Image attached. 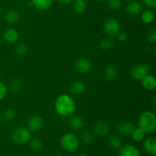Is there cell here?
Returning <instances> with one entry per match:
<instances>
[{
	"label": "cell",
	"mask_w": 156,
	"mask_h": 156,
	"mask_svg": "<svg viewBox=\"0 0 156 156\" xmlns=\"http://www.w3.org/2000/svg\"><path fill=\"white\" fill-rule=\"evenodd\" d=\"M55 111L60 117H71L76 111V105L73 98L69 94H61L55 101Z\"/></svg>",
	"instance_id": "6da1fadb"
},
{
	"label": "cell",
	"mask_w": 156,
	"mask_h": 156,
	"mask_svg": "<svg viewBox=\"0 0 156 156\" xmlns=\"http://www.w3.org/2000/svg\"><path fill=\"white\" fill-rule=\"evenodd\" d=\"M139 127L146 133H152L156 129V116L152 111H145L139 118Z\"/></svg>",
	"instance_id": "7a4b0ae2"
},
{
	"label": "cell",
	"mask_w": 156,
	"mask_h": 156,
	"mask_svg": "<svg viewBox=\"0 0 156 156\" xmlns=\"http://www.w3.org/2000/svg\"><path fill=\"white\" fill-rule=\"evenodd\" d=\"M60 145L66 152H75L79 148V139L73 133H66L61 137Z\"/></svg>",
	"instance_id": "3957f363"
},
{
	"label": "cell",
	"mask_w": 156,
	"mask_h": 156,
	"mask_svg": "<svg viewBox=\"0 0 156 156\" xmlns=\"http://www.w3.org/2000/svg\"><path fill=\"white\" fill-rule=\"evenodd\" d=\"M31 138V133L25 127H18L12 132V140L15 143L22 145L27 143Z\"/></svg>",
	"instance_id": "277c9868"
},
{
	"label": "cell",
	"mask_w": 156,
	"mask_h": 156,
	"mask_svg": "<svg viewBox=\"0 0 156 156\" xmlns=\"http://www.w3.org/2000/svg\"><path fill=\"white\" fill-rule=\"evenodd\" d=\"M150 71L149 65L146 63H141L135 65L131 68L130 75L135 80H142Z\"/></svg>",
	"instance_id": "5b68a950"
},
{
	"label": "cell",
	"mask_w": 156,
	"mask_h": 156,
	"mask_svg": "<svg viewBox=\"0 0 156 156\" xmlns=\"http://www.w3.org/2000/svg\"><path fill=\"white\" fill-rule=\"evenodd\" d=\"M104 30L108 36L116 37L120 30V23L116 18H108L104 24Z\"/></svg>",
	"instance_id": "8992f818"
},
{
	"label": "cell",
	"mask_w": 156,
	"mask_h": 156,
	"mask_svg": "<svg viewBox=\"0 0 156 156\" xmlns=\"http://www.w3.org/2000/svg\"><path fill=\"white\" fill-rule=\"evenodd\" d=\"M74 67L75 69L79 73L86 74L91 71V68H92V63L88 58L82 57L76 61Z\"/></svg>",
	"instance_id": "52a82bcc"
},
{
	"label": "cell",
	"mask_w": 156,
	"mask_h": 156,
	"mask_svg": "<svg viewBox=\"0 0 156 156\" xmlns=\"http://www.w3.org/2000/svg\"><path fill=\"white\" fill-rule=\"evenodd\" d=\"M27 126L30 131L37 132L42 129L44 126V120L41 116L33 115L30 117L27 122Z\"/></svg>",
	"instance_id": "ba28073f"
},
{
	"label": "cell",
	"mask_w": 156,
	"mask_h": 156,
	"mask_svg": "<svg viewBox=\"0 0 156 156\" xmlns=\"http://www.w3.org/2000/svg\"><path fill=\"white\" fill-rule=\"evenodd\" d=\"M143 5L136 1H131L128 2L126 6V12L131 16H136L143 12Z\"/></svg>",
	"instance_id": "9c48e42d"
},
{
	"label": "cell",
	"mask_w": 156,
	"mask_h": 156,
	"mask_svg": "<svg viewBox=\"0 0 156 156\" xmlns=\"http://www.w3.org/2000/svg\"><path fill=\"white\" fill-rule=\"evenodd\" d=\"M135 128V125L131 122H123L117 126V132L121 136H129Z\"/></svg>",
	"instance_id": "30bf717a"
},
{
	"label": "cell",
	"mask_w": 156,
	"mask_h": 156,
	"mask_svg": "<svg viewBox=\"0 0 156 156\" xmlns=\"http://www.w3.org/2000/svg\"><path fill=\"white\" fill-rule=\"evenodd\" d=\"M119 156H140V152L136 146L127 144L120 149Z\"/></svg>",
	"instance_id": "8fae6325"
},
{
	"label": "cell",
	"mask_w": 156,
	"mask_h": 156,
	"mask_svg": "<svg viewBox=\"0 0 156 156\" xmlns=\"http://www.w3.org/2000/svg\"><path fill=\"white\" fill-rule=\"evenodd\" d=\"M3 37L6 42L9 44H15L19 39L18 32L14 28H7L3 33Z\"/></svg>",
	"instance_id": "7c38bea8"
},
{
	"label": "cell",
	"mask_w": 156,
	"mask_h": 156,
	"mask_svg": "<svg viewBox=\"0 0 156 156\" xmlns=\"http://www.w3.org/2000/svg\"><path fill=\"white\" fill-rule=\"evenodd\" d=\"M142 85L148 91H152L156 87V79L153 75L148 74L142 79Z\"/></svg>",
	"instance_id": "4fadbf2b"
},
{
	"label": "cell",
	"mask_w": 156,
	"mask_h": 156,
	"mask_svg": "<svg viewBox=\"0 0 156 156\" xmlns=\"http://www.w3.org/2000/svg\"><path fill=\"white\" fill-rule=\"evenodd\" d=\"M144 148L149 155L155 156L156 155V140L155 137H149L144 142Z\"/></svg>",
	"instance_id": "5bb4252c"
},
{
	"label": "cell",
	"mask_w": 156,
	"mask_h": 156,
	"mask_svg": "<svg viewBox=\"0 0 156 156\" xmlns=\"http://www.w3.org/2000/svg\"><path fill=\"white\" fill-rule=\"evenodd\" d=\"M86 87L85 83L82 81H76L70 86V91L73 94L76 96L81 95L85 91Z\"/></svg>",
	"instance_id": "9a60e30c"
},
{
	"label": "cell",
	"mask_w": 156,
	"mask_h": 156,
	"mask_svg": "<svg viewBox=\"0 0 156 156\" xmlns=\"http://www.w3.org/2000/svg\"><path fill=\"white\" fill-rule=\"evenodd\" d=\"M54 0H31L32 5L38 10H47L53 4Z\"/></svg>",
	"instance_id": "2e32d148"
},
{
	"label": "cell",
	"mask_w": 156,
	"mask_h": 156,
	"mask_svg": "<svg viewBox=\"0 0 156 156\" xmlns=\"http://www.w3.org/2000/svg\"><path fill=\"white\" fill-rule=\"evenodd\" d=\"M109 130V125L105 122H99L94 127V133L98 136H104L108 133Z\"/></svg>",
	"instance_id": "e0dca14e"
},
{
	"label": "cell",
	"mask_w": 156,
	"mask_h": 156,
	"mask_svg": "<svg viewBox=\"0 0 156 156\" xmlns=\"http://www.w3.org/2000/svg\"><path fill=\"white\" fill-rule=\"evenodd\" d=\"M69 124L72 129H75V130H79L84 127L85 122L82 117H79V116H73L69 120Z\"/></svg>",
	"instance_id": "ac0fdd59"
},
{
	"label": "cell",
	"mask_w": 156,
	"mask_h": 156,
	"mask_svg": "<svg viewBox=\"0 0 156 156\" xmlns=\"http://www.w3.org/2000/svg\"><path fill=\"white\" fill-rule=\"evenodd\" d=\"M118 76V69L114 65L108 66L105 72V77L108 81H114L117 79Z\"/></svg>",
	"instance_id": "d6986e66"
},
{
	"label": "cell",
	"mask_w": 156,
	"mask_h": 156,
	"mask_svg": "<svg viewBox=\"0 0 156 156\" xmlns=\"http://www.w3.org/2000/svg\"><path fill=\"white\" fill-rule=\"evenodd\" d=\"M73 9L76 13H84L86 10V2L85 0H73Z\"/></svg>",
	"instance_id": "ffe728a7"
},
{
	"label": "cell",
	"mask_w": 156,
	"mask_h": 156,
	"mask_svg": "<svg viewBox=\"0 0 156 156\" xmlns=\"http://www.w3.org/2000/svg\"><path fill=\"white\" fill-rule=\"evenodd\" d=\"M18 19H19V14L18 13V12L15 10L9 11L5 14V21L8 24L16 23L18 21Z\"/></svg>",
	"instance_id": "44dd1931"
},
{
	"label": "cell",
	"mask_w": 156,
	"mask_h": 156,
	"mask_svg": "<svg viewBox=\"0 0 156 156\" xmlns=\"http://www.w3.org/2000/svg\"><path fill=\"white\" fill-rule=\"evenodd\" d=\"M131 136L132 139L135 142H141L144 140L145 135H146V133L141 129V128H134V129L133 130V132L131 133Z\"/></svg>",
	"instance_id": "7402d4cb"
},
{
	"label": "cell",
	"mask_w": 156,
	"mask_h": 156,
	"mask_svg": "<svg viewBox=\"0 0 156 156\" xmlns=\"http://www.w3.org/2000/svg\"><path fill=\"white\" fill-rule=\"evenodd\" d=\"M155 19V15L150 10H145L141 12V20L145 24H151Z\"/></svg>",
	"instance_id": "603a6c76"
},
{
	"label": "cell",
	"mask_w": 156,
	"mask_h": 156,
	"mask_svg": "<svg viewBox=\"0 0 156 156\" xmlns=\"http://www.w3.org/2000/svg\"><path fill=\"white\" fill-rule=\"evenodd\" d=\"M115 45V42L114 40L111 37H107L102 40L100 43L101 49L104 50H110L113 49V47Z\"/></svg>",
	"instance_id": "cb8c5ba5"
},
{
	"label": "cell",
	"mask_w": 156,
	"mask_h": 156,
	"mask_svg": "<svg viewBox=\"0 0 156 156\" xmlns=\"http://www.w3.org/2000/svg\"><path fill=\"white\" fill-rule=\"evenodd\" d=\"M30 148L34 152H41L43 149V143L39 138H33L30 143Z\"/></svg>",
	"instance_id": "d4e9b609"
},
{
	"label": "cell",
	"mask_w": 156,
	"mask_h": 156,
	"mask_svg": "<svg viewBox=\"0 0 156 156\" xmlns=\"http://www.w3.org/2000/svg\"><path fill=\"white\" fill-rule=\"evenodd\" d=\"M109 145L114 149H118L121 147V140L117 136H111L109 138Z\"/></svg>",
	"instance_id": "484cf974"
},
{
	"label": "cell",
	"mask_w": 156,
	"mask_h": 156,
	"mask_svg": "<svg viewBox=\"0 0 156 156\" xmlns=\"http://www.w3.org/2000/svg\"><path fill=\"white\" fill-rule=\"evenodd\" d=\"M123 1L122 0H108V5L111 10L117 11L122 7Z\"/></svg>",
	"instance_id": "4316f807"
},
{
	"label": "cell",
	"mask_w": 156,
	"mask_h": 156,
	"mask_svg": "<svg viewBox=\"0 0 156 156\" xmlns=\"http://www.w3.org/2000/svg\"><path fill=\"white\" fill-rule=\"evenodd\" d=\"M27 46L24 43H20L15 47V53L19 56H23L27 53Z\"/></svg>",
	"instance_id": "83f0119b"
},
{
	"label": "cell",
	"mask_w": 156,
	"mask_h": 156,
	"mask_svg": "<svg viewBox=\"0 0 156 156\" xmlns=\"http://www.w3.org/2000/svg\"><path fill=\"white\" fill-rule=\"evenodd\" d=\"M82 141L85 144H91L94 141V136L88 131H85L81 134Z\"/></svg>",
	"instance_id": "f1b7e54d"
},
{
	"label": "cell",
	"mask_w": 156,
	"mask_h": 156,
	"mask_svg": "<svg viewBox=\"0 0 156 156\" xmlns=\"http://www.w3.org/2000/svg\"><path fill=\"white\" fill-rule=\"evenodd\" d=\"M15 116H16L15 111L12 108H9V109L6 110L4 112V114H3V117H4L5 120L6 121H12L15 119Z\"/></svg>",
	"instance_id": "f546056e"
},
{
	"label": "cell",
	"mask_w": 156,
	"mask_h": 156,
	"mask_svg": "<svg viewBox=\"0 0 156 156\" xmlns=\"http://www.w3.org/2000/svg\"><path fill=\"white\" fill-rule=\"evenodd\" d=\"M22 87V83H21V81L18 79H14L12 82V84H11V89H12V91L14 92H16V91H18Z\"/></svg>",
	"instance_id": "4dcf8cb0"
},
{
	"label": "cell",
	"mask_w": 156,
	"mask_h": 156,
	"mask_svg": "<svg viewBox=\"0 0 156 156\" xmlns=\"http://www.w3.org/2000/svg\"><path fill=\"white\" fill-rule=\"evenodd\" d=\"M147 38L148 41L149 43L152 44H155L156 43V29L155 27H152V29H150L149 32H148L147 34Z\"/></svg>",
	"instance_id": "1f68e13d"
},
{
	"label": "cell",
	"mask_w": 156,
	"mask_h": 156,
	"mask_svg": "<svg viewBox=\"0 0 156 156\" xmlns=\"http://www.w3.org/2000/svg\"><path fill=\"white\" fill-rule=\"evenodd\" d=\"M7 94V88L3 82H0V101L2 100Z\"/></svg>",
	"instance_id": "d6a6232c"
},
{
	"label": "cell",
	"mask_w": 156,
	"mask_h": 156,
	"mask_svg": "<svg viewBox=\"0 0 156 156\" xmlns=\"http://www.w3.org/2000/svg\"><path fill=\"white\" fill-rule=\"evenodd\" d=\"M117 38L118 41H121V42H124V41H126V40H127V34L126 33V32L124 31H119V33L117 34Z\"/></svg>",
	"instance_id": "836d02e7"
},
{
	"label": "cell",
	"mask_w": 156,
	"mask_h": 156,
	"mask_svg": "<svg viewBox=\"0 0 156 156\" xmlns=\"http://www.w3.org/2000/svg\"><path fill=\"white\" fill-rule=\"evenodd\" d=\"M143 2L145 5L150 9H154L156 7V0H143Z\"/></svg>",
	"instance_id": "e575fe53"
},
{
	"label": "cell",
	"mask_w": 156,
	"mask_h": 156,
	"mask_svg": "<svg viewBox=\"0 0 156 156\" xmlns=\"http://www.w3.org/2000/svg\"><path fill=\"white\" fill-rule=\"evenodd\" d=\"M57 1L62 5H67L71 3L73 0H57Z\"/></svg>",
	"instance_id": "d590c367"
},
{
	"label": "cell",
	"mask_w": 156,
	"mask_h": 156,
	"mask_svg": "<svg viewBox=\"0 0 156 156\" xmlns=\"http://www.w3.org/2000/svg\"><path fill=\"white\" fill-rule=\"evenodd\" d=\"M76 156H88V155H86V154H85V153H79V154H78V155H76Z\"/></svg>",
	"instance_id": "8d00e7d4"
},
{
	"label": "cell",
	"mask_w": 156,
	"mask_h": 156,
	"mask_svg": "<svg viewBox=\"0 0 156 156\" xmlns=\"http://www.w3.org/2000/svg\"><path fill=\"white\" fill-rule=\"evenodd\" d=\"M155 102H156V98H155V97H154L153 98V101H152V104H153L154 106H155V105H156Z\"/></svg>",
	"instance_id": "74e56055"
},
{
	"label": "cell",
	"mask_w": 156,
	"mask_h": 156,
	"mask_svg": "<svg viewBox=\"0 0 156 156\" xmlns=\"http://www.w3.org/2000/svg\"><path fill=\"white\" fill-rule=\"evenodd\" d=\"M55 156H64V155H62V154H61V153H58V154H56V155H55Z\"/></svg>",
	"instance_id": "f35d334b"
},
{
	"label": "cell",
	"mask_w": 156,
	"mask_h": 156,
	"mask_svg": "<svg viewBox=\"0 0 156 156\" xmlns=\"http://www.w3.org/2000/svg\"><path fill=\"white\" fill-rule=\"evenodd\" d=\"M123 1H125V2H131V1H133V0H123Z\"/></svg>",
	"instance_id": "ab89813d"
},
{
	"label": "cell",
	"mask_w": 156,
	"mask_h": 156,
	"mask_svg": "<svg viewBox=\"0 0 156 156\" xmlns=\"http://www.w3.org/2000/svg\"><path fill=\"white\" fill-rule=\"evenodd\" d=\"M98 1H99V2H105V1H107V0H98Z\"/></svg>",
	"instance_id": "60d3db41"
},
{
	"label": "cell",
	"mask_w": 156,
	"mask_h": 156,
	"mask_svg": "<svg viewBox=\"0 0 156 156\" xmlns=\"http://www.w3.org/2000/svg\"><path fill=\"white\" fill-rule=\"evenodd\" d=\"M1 12H2V6L0 5V13H1Z\"/></svg>",
	"instance_id": "b9f144b4"
},
{
	"label": "cell",
	"mask_w": 156,
	"mask_h": 156,
	"mask_svg": "<svg viewBox=\"0 0 156 156\" xmlns=\"http://www.w3.org/2000/svg\"><path fill=\"white\" fill-rule=\"evenodd\" d=\"M1 120H2V116L1 114H0V122H1Z\"/></svg>",
	"instance_id": "7bdbcfd3"
},
{
	"label": "cell",
	"mask_w": 156,
	"mask_h": 156,
	"mask_svg": "<svg viewBox=\"0 0 156 156\" xmlns=\"http://www.w3.org/2000/svg\"><path fill=\"white\" fill-rule=\"evenodd\" d=\"M0 43H1V37H0Z\"/></svg>",
	"instance_id": "ee69618b"
}]
</instances>
